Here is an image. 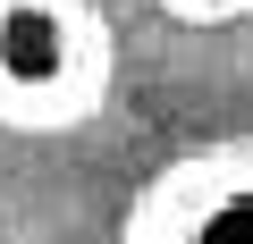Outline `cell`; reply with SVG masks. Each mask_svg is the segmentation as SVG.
<instances>
[{"mask_svg": "<svg viewBox=\"0 0 253 244\" xmlns=\"http://www.w3.org/2000/svg\"><path fill=\"white\" fill-rule=\"evenodd\" d=\"M84 93V42L59 0H0V101L51 109Z\"/></svg>", "mask_w": 253, "mask_h": 244, "instance_id": "6da1fadb", "label": "cell"}, {"mask_svg": "<svg viewBox=\"0 0 253 244\" xmlns=\"http://www.w3.org/2000/svg\"><path fill=\"white\" fill-rule=\"evenodd\" d=\"M194 9H211V0H194Z\"/></svg>", "mask_w": 253, "mask_h": 244, "instance_id": "7a4b0ae2", "label": "cell"}]
</instances>
